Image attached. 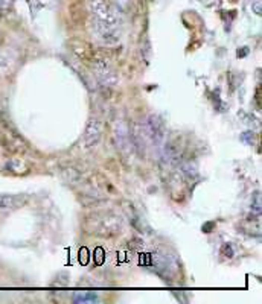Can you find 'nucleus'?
Returning <instances> with one entry per match:
<instances>
[{
  "label": "nucleus",
  "instance_id": "obj_5",
  "mask_svg": "<svg viewBox=\"0 0 262 304\" xmlns=\"http://www.w3.org/2000/svg\"><path fill=\"white\" fill-rule=\"evenodd\" d=\"M121 230V221L113 213H106L98 216V227L96 233L101 236H113Z\"/></svg>",
  "mask_w": 262,
  "mask_h": 304
},
{
  "label": "nucleus",
  "instance_id": "obj_7",
  "mask_svg": "<svg viewBox=\"0 0 262 304\" xmlns=\"http://www.w3.org/2000/svg\"><path fill=\"white\" fill-rule=\"evenodd\" d=\"M28 198L25 195H0V213H10L22 209L26 204Z\"/></svg>",
  "mask_w": 262,
  "mask_h": 304
},
{
  "label": "nucleus",
  "instance_id": "obj_9",
  "mask_svg": "<svg viewBox=\"0 0 262 304\" xmlns=\"http://www.w3.org/2000/svg\"><path fill=\"white\" fill-rule=\"evenodd\" d=\"M2 140H4L5 147L8 150H11V152H22V150H25V141L16 132H13L8 125H5L4 129H2Z\"/></svg>",
  "mask_w": 262,
  "mask_h": 304
},
{
  "label": "nucleus",
  "instance_id": "obj_15",
  "mask_svg": "<svg viewBox=\"0 0 262 304\" xmlns=\"http://www.w3.org/2000/svg\"><path fill=\"white\" fill-rule=\"evenodd\" d=\"M253 10H254V13L259 16V14H260V2H256V4L253 5Z\"/></svg>",
  "mask_w": 262,
  "mask_h": 304
},
{
  "label": "nucleus",
  "instance_id": "obj_11",
  "mask_svg": "<svg viewBox=\"0 0 262 304\" xmlns=\"http://www.w3.org/2000/svg\"><path fill=\"white\" fill-rule=\"evenodd\" d=\"M5 169L13 174H26L29 171V166L22 159H11L7 162Z\"/></svg>",
  "mask_w": 262,
  "mask_h": 304
},
{
  "label": "nucleus",
  "instance_id": "obj_12",
  "mask_svg": "<svg viewBox=\"0 0 262 304\" xmlns=\"http://www.w3.org/2000/svg\"><path fill=\"white\" fill-rule=\"evenodd\" d=\"M13 7H14V0H0V17L10 14Z\"/></svg>",
  "mask_w": 262,
  "mask_h": 304
},
{
  "label": "nucleus",
  "instance_id": "obj_10",
  "mask_svg": "<svg viewBox=\"0 0 262 304\" xmlns=\"http://www.w3.org/2000/svg\"><path fill=\"white\" fill-rule=\"evenodd\" d=\"M115 138H116V144L121 150H128L130 144H131V135L130 131L127 128V125L122 120H118L115 125Z\"/></svg>",
  "mask_w": 262,
  "mask_h": 304
},
{
  "label": "nucleus",
  "instance_id": "obj_1",
  "mask_svg": "<svg viewBox=\"0 0 262 304\" xmlns=\"http://www.w3.org/2000/svg\"><path fill=\"white\" fill-rule=\"evenodd\" d=\"M89 11L92 14V19L107 23L112 26L119 28L121 26V16L118 8H115L109 0H89Z\"/></svg>",
  "mask_w": 262,
  "mask_h": 304
},
{
  "label": "nucleus",
  "instance_id": "obj_6",
  "mask_svg": "<svg viewBox=\"0 0 262 304\" xmlns=\"http://www.w3.org/2000/svg\"><path fill=\"white\" fill-rule=\"evenodd\" d=\"M102 135V123L98 117H92L85 126V132H84V144L87 149L96 146L101 140Z\"/></svg>",
  "mask_w": 262,
  "mask_h": 304
},
{
  "label": "nucleus",
  "instance_id": "obj_14",
  "mask_svg": "<svg viewBox=\"0 0 262 304\" xmlns=\"http://www.w3.org/2000/svg\"><path fill=\"white\" fill-rule=\"evenodd\" d=\"M115 2H116L118 8H121V10H127L130 5V0H115Z\"/></svg>",
  "mask_w": 262,
  "mask_h": 304
},
{
  "label": "nucleus",
  "instance_id": "obj_8",
  "mask_svg": "<svg viewBox=\"0 0 262 304\" xmlns=\"http://www.w3.org/2000/svg\"><path fill=\"white\" fill-rule=\"evenodd\" d=\"M180 159H182V154L180 150L171 144V143H163L160 146V160L163 163V166L166 168H176L180 165Z\"/></svg>",
  "mask_w": 262,
  "mask_h": 304
},
{
  "label": "nucleus",
  "instance_id": "obj_16",
  "mask_svg": "<svg viewBox=\"0 0 262 304\" xmlns=\"http://www.w3.org/2000/svg\"><path fill=\"white\" fill-rule=\"evenodd\" d=\"M4 111V104H2V100H0V113Z\"/></svg>",
  "mask_w": 262,
  "mask_h": 304
},
{
  "label": "nucleus",
  "instance_id": "obj_13",
  "mask_svg": "<svg viewBox=\"0 0 262 304\" xmlns=\"http://www.w3.org/2000/svg\"><path fill=\"white\" fill-rule=\"evenodd\" d=\"M76 302H89V301H98V296L95 293H89V292H81V293H76L75 298H73Z\"/></svg>",
  "mask_w": 262,
  "mask_h": 304
},
{
  "label": "nucleus",
  "instance_id": "obj_4",
  "mask_svg": "<svg viewBox=\"0 0 262 304\" xmlns=\"http://www.w3.org/2000/svg\"><path fill=\"white\" fill-rule=\"evenodd\" d=\"M90 23H92L90 25L92 32L95 34V37L99 41H102L104 44H116V43H119V40H121L119 28L107 25V23H102V22H98L95 19H92Z\"/></svg>",
  "mask_w": 262,
  "mask_h": 304
},
{
  "label": "nucleus",
  "instance_id": "obj_2",
  "mask_svg": "<svg viewBox=\"0 0 262 304\" xmlns=\"http://www.w3.org/2000/svg\"><path fill=\"white\" fill-rule=\"evenodd\" d=\"M92 69L95 72V76L104 87H115L118 84V73L112 67V64L107 60L102 58H92Z\"/></svg>",
  "mask_w": 262,
  "mask_h": 304
},
{
  "label": "nucleus",
  "instance_id": "obj_3",
  "mask_svg": "<svg viewBox=\"0 0 262 304\" xmlns=\"http://www.w3.org/2000/svg\"><path fill=\"white\" fill-rule=\"evenodd\" d=\"M145 134L154 146L160 147L166 140V128L163 120L157 114H151L145 123Z\"/></svg>",
  "mask_w": 262,
  "mask_h": 304
}]
</instances>
